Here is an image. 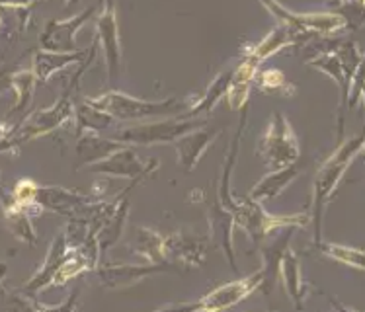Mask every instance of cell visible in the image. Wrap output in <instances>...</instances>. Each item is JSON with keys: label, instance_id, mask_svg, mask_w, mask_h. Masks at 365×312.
Listing matches in <instances>:
<instances>
[{"label": "cell", "instance_id": "7", "mask_svg": "<svg viewBox=\"0 0 365 312\" xmlns=\"http://www.w3.org/2000/svg\"><path fill=\"white\" fill-rule=\"evenodd\" d=\"M258 155L266 162L269 170H282L291 164L299 162L301 158V147L299 139L289 119L284 113H274V118L269 119L266 131L260 137L258 145Z\"/></svg>", "mask_w": 365, "mask_h": 312}, {"label": "cell", "instance_id": "27", "mask_svg": "<svg viewBox=\"0 0 365 312\" xmlns=\"http://www.w3.org/2000/svg\"><path fill=\"white\" fill-rule=\"evenodd\" d=\"M75 121L76 133H100L110 127L118 125V121L104 110H100L98 105L88 102L86 98L81 102H75Z\"/></svg>", "mask_w": 365, "mask_h": 312}, {"label": "cell", "instance_id": "29", "mask_svg": "<svg viewBox=\"0 0 365 312\" xmlns=\"http://www.w3.org/2000/svg\"><path fill=\"white\" fill-rule=\"evenodd\" d=\"M96 269V266L76 248H68L65 260L61 261V266L57 268L55 275H53L51 287H65L71 279H75L78 275L86 274V271H92Z\"/></svg>", "mask_w": 365, "mask_h": 312}, {"label": "cell", "instance_id": "33", "mask_svg": "<svg viewBox=\"0 0 365 312\" xmlns=\"http://www.w3.org/2000/svg\"><path fill=\"white\" fill-rule=\"evenodd\" d=\"M260 4L266 10H268L269 14L276 18L277 22L287 24L291 28H295V30L307 31V14H299V12H293L289 8H285L282 2H277V0H260ZM309 33V31H307ZM313 36V33H311Z\"/></svg>", "mask_w": 365, "mask_h": 312}, {"label": "cell", "instance_id": "28", "mask_svg": "<svg viewBox=\"0 0 365 312\" xmlns=\"http://www.w3.org/2000/svg\"><path fill=\"white\" fill-rule=\"evenodd\" d=\"M135 244L133 254L141 256L149 264H170L164 258V246H163V234L153 231L149 227H137L135 229Z\"/></svg>", "mask_w": 365, "mask_h": 312}, {"label": "cell", "instance_id": "37", "mask_svg": "<svg viewBox=\"0 0 365 312\" xmlns=\"http://www.w3.org/2000/svg\"><path fill=\"white\" fill-rule=\"evenodd\" d=\"M2 10H4V8L0 6V30H2V26H4V16H2Z\"/></svg>", "mask_w": 365, "mask_h": 312}, {"label": "cell", "instance_id": "1", "mask_svg": "<svg viewBox=\"0 0 365 312\" xmlns=\"http://www.w3.org/2000/svg\"><path fill=\"white\" fill-rule=\"evenodd\" d=\"M364 150V137L358 135L348 141H340V147L332 152L327 162L322 164L313 184V213H311V223L314 227L313 246L322 240V217L327 211L328 201L336 194V187L342 182L346 172L350 170L354 160L361 155Z\"/></svg>", "mask_w": 365, "mask_h": 312}, {"label": "cell", "instance_id": "17", "mask_svg": "<svg viewBox=\"0 0 365 312\" xmlns=\"http://www.w3.org/2000/svg\"><path fill=\"white\" fill-rule=\"evenodd\" d=\"M219 129L215 127H197L190 133L182 135L180 139L174 141V149H176V155H178V164L180 168L184 172H194L197 168V164L202 160V156L205 155V150L215 142V139L219 137Z\"/></svg>", "mask_w": 365, "mask_h": 312}, {"label": "cell", "instance_id": "8", "mask_svg": "<svg viewBox=\"0 0 365 312\" xmlns=\"http://www.w3.org/2000/svg\"><path fill=\"white\" fill-rule=\"evenodd\" d=\"M262 283V274L260 269L256 274L245 275L237 281L225 283L217 289L209 291L207 295H203L197 303H190V305H170L166 308H174V311H227V308H232L239 303L246 301L252 293L260 289Z\"/></svg>", "mask_w": 365, "mask_h": 312}, {"label": "cell", "instance_id": "11", "mask_svg": "<svg viewBox=\"0 0 365 312\" xmlns=\"http://www.w3.org/2000/svg\"><path fill=\"white\" fill-rule=\"evenodd\" d=\"M94 172L106 174V176H112V178H123V180H137V182H145L149 180L158 168L157 160H149V162H143L137 150L131 145H123L121 149L113 150L112 155L100 160V162L92 164L90 166Z\"/></svg>", "mask_w": 365, "mask_h": 312}, {"label": "cell", "instance_id": "16", "mask_svg": "<svg viewBox=\"0 0 365 312\" xmlns=\"http://www.w3.org/2000/svg\"><path fill=\"white\" fill-rule=\"evenodd\" d=\"M309 38H313V36L307 33V31L295 30V28H291L287 24L277 22L276 28L268 31L266 38H262L258 43H254L252 47L245 49L242 57H248V59L256 61L260 65L262 61H266L272 55H276V53L284 51L285 47H295L299 43H305Z\"/></svg>", "mask_w": 365, "mask_h": 312}, {"label": "cell", "instance_id": "23", "mask_svg": "<svg viewBox=\"0 0 365 312\" xmlns=\"http://www.w3.org/2000/svg\"><path fill=\"white\" fill-rule=\"evenodd\" d=\"M279 277L284 279V287L289 293V298L293 301L295 308L301 311L305 306L307 285L303 281V274H301L299 254L291 246H287V250H285L284 256H282V261H279Z\"/></svg>", "mask_w": 365, "mask_h": 312}, {"label": "cell", "instance_id": "38", "mask_svg": "<svg viewBox=\"0 0 365 312\" xmlns=\"http://www.w3.org/2000/svg\"><path fill=\"white\" fill-rule=\"evenodd\" d=\"M342 2H354V0H336V4H342ZM356 2H364V0H356Z\"/></svg>", "mask_w": 365, "mask_h": 312}, {"label": "cell", "instance_id": "32", "mask_svg": "<svg viewBox=\"0 0 365 312\" xmlns=\"http://www.w3.org/2000/svg\"><path fill=\"white\" fill-rule=\"evenodd\" d=\"M314 250L322 256H327L330 260L338 261L342 266L354 269H364V252L359 248H350V246L334 244V242H324L321 240L319 244H314Z\"/></svg>", "mask_w": 365, "mask_h": 312}, {"label": "cell", "instance_id": "35", "mask_svg": "<svg viewBox=\"0 0 365 312\" xmlns=\"http://www.w3.org/2000/svg\"><path fill=\"white\" fill-rule=\"evenodd\" d=\"M39 2V0H0V6L4 8H26V10H31V6Z\"/></svg>", "mask_w": 365, "mask_h": 312}, {"label": "cell", "instance_id": "10", "mask_svg": "<svg viewBox=\"0 0 365 312\" xmlns=\"http://www.w3.org/2000/svg\"><path fill=\"white\" fill-rule=\"evenodd\" d=\"M139 184H141V182L131 180L129 186H125L121 192H118L112 199H106L102 223H100V229H98L96 232L100 252L110 250V248L120 240L123 231H125L129 205H131V194H133V189L139 186Z\"/></svg>", "mask_w": 365, "mask_h": 312}, {"label": "cell", "instance_id": "26", "mask_svg": "<svg viewBox=\"0 0 365 312\" xmlns=\"http://www.w3.org/2000/svg\"><path fill=\"white\" fill-rule=\"evenodd\" d=\"M232 71H235V67L221 71V73L213 78V82L209 84V88L205 90V94H202V96L197 98L194 104L190 105V110H186L182 115H184V118H207L209 113H211V110H213V108L223 100L225 94H227V90H229V84H231L232 78Z\"/></svg>", "mask_w": 365, "mask_h": 312}, {"label": "cell", "instance_id": "25", "mask_svg": "<svg viewBox=\"0 0 365 312\" xmlns=\"http://www.w3.org/2000/svg\"><path fill=\"white\" fill-rule=\"evenodd\" d=\"M123 147V142L115 141V139H102L98 133H81L78 141H76V156H78V164L76 168L86 166L90 168L92 164L104 160L112 155L113 150Z\"/></svg>", "mask_w": 365, "mask_h": 312}, {"label": "cell", "instance_id": "36", "mask_svg": "<svg viewBox=\"0 0 365 312\" xmlns=\"http://www.w3.org/2000/svg\"><path fill=\"white\" fill-rule=\"evenodd\" d=\"M6 274H8V266H6V264H2V261H0V283H2V279L6 277Z\"/></svg>", "mask_w": 365, "mask_h": 312}, {"label": "cell", "instance_id": "20", "mask_svg": "<svg viewBox=\"0 0 365 312\" xmlns=\"http://www.w3.org/2000/svg\"><path fill=\"white\" fill-rule=\"evenodd\" d=\"M258 67L260 65L256 61L242 57L239 65L232 71L231 84H229V90L225 94V100H227V105L235 112H240L242 108L248 105V96H250L254 76L258 73Z\"/></svg>", "mask_w": 365, "mask_h": 312}, {"label": "cell", "instance_id": "39", "mask_svg": "<svg viewBox=\"0 0 365 312\" xmlns=\"http://www.w3.org/2000/svg\"><path fill=\"white\" fill-rule=\"evenodd\" d=\"M67 4H75V2H78V0H65Z\"/></svg>", "mask_w": 365, "mask_h": 312}, {"label": "cell", "instance_id": "24", "mask_svg": "<svg viewBox=\"0 0 365 312\" xmlns=\"http://www.w3.org/2000/svg\"><path fill=\"white\" fill-rule=\"evenodd\" d=\"M299 172H301L299 162L291 164V166L282 168V170H269V174H266L258 184H254L248 197L254 201H260V203L274 199L277 195L284 194L285 189L291 186V182L299 176Z\"/></svg>", "mask_w": 365, "mask_h": 312}, {"label": "cell", "instance_id": "21", "mask_svg": "<svg viewBox=\"0 0 365 312\" xmlns=\"http://www.w3.org/2000/svg\"><path fill=\"white\" fill-rule=\"evenodd\" d=\"M86 55H88V49L86 51H82V49H78V51H45V49H41L34 55V68L31 71H34L38 82L45 84L63 68L84 63Z\"/></svg>", "mask_w": 365, "mask_h": 312}, {"label": "cell", "instance_id": "22", "mask_svg": "<svg viewBox=\"0 0 365 312\" xmlns=\"http://www.w3.org/2000/svg\"><path fill=\"white\" fill-rule=\"evenodd\" d=\"M0 201H2V211H4L8 231L12 232L24 244H36L38 242V234H36V229L31 224V217L28 215V211L20 203H16L12 195L4 194L2 187H0Z\"/></svg>", "mask_w": 365, "mask_h": 312}, {"label": "cell", "instance_id": "13", "mask_svg": "<svg viewBox=\"0 0 365 312\" xmlns=\"http://www.w3.org/2000/svg\"><path fill=\"white\" fill-rule=\"evenodd\" d=\"M98 277L106 289H127L141 283L149 275L160 274V271H176L174 264H98Z\"/></svg>", "mask_w": 365, "mask_h": 312}, {"label": "cell", "instance_id": "12", "mask_svg": "<svg viewBox=\"0 0 365 312\" xmlns=\"http://www.w3.org/2000/svg\"><path fill=\"white\" fill-rule=\"evenodd\" d=\"M96 6H90L84 12H78L65 20L47 22L45 30L39 36V47L45 51H78L81 47L76 45V33L96 14Z\"/></svg>", "mask_w": 365, "mask_h": 312}, {"label": "cell", "instance_id": "4", "mask_svg": "<svg viewBox=\"0 0 365 312\" xmlns=\"http://www.w3.org/2000/svg\"><path fill=\"white\" fill-rule=\"evenodd\" d=\"M86 100L98 105L100 110L110 113L115 121L180 115L190 110V105L195 102L192 98H166L163 102H147V100L129 96L120 90H110L104 94H98V96H86Z\"/></svg>", "mask_w": 365, "mask_h": 312}, {"label": "cell", "instance_id": "5", "mask_svg": "<svg viewBox=\"0 0 365 312\" xmlns=\"http://www.w3.org/2000/svg\"><path fill=\"white\" fill-rule=\"evenodd\" d=\"M36 201L43 211H51L65 219H81L98 231L100 213L104 207V197L100 195H84L75 189L59 186H38Z\"/></svg>", "mask_w": 365, "mask_h": 312}, {"label": "cell", "instance_id": "34", "mask_svg": "<svg viewBox=\"0 0 365 312\" xmlns=\"http://www.w3.org/2000/svg\"><path fill=\"white\" fill-rule=\"evenodd\" d=\"M14 133L0 135V155H2V152H8V150H16L20 147V141L16 139Z\"/></svg>", "mask_w": 365, "mask_h": 312}, {"label": "cell", "instance_id": "19", "mask_svg": "<svg viewBox=\"0 0 365 312\" xmlns=\"http://www.w3.org/2000/svg\"><path fill=\"white\" fill-rule=\"evenodd\" d=\"M207 223H209V236L213 240V244L225 254V258L229 261L232 271H237V258H235V244H232V229H235V219L231 211L215 201L207 209Z\"/></svg>", "mask_w": 365, "mask_h": 312}, {"label": "cell", "instance_id": "14", "mask_svg": "<svg viewBox=\"0 0 365 312\" xmlns=\"http://www.w3.org/2000/svg\"><path fill=\"white\" fill-rule=\"evenodd\" d=\"M279 234L272 238H264L258 248H260L262 254V283L260 289L264 297H269L272 291L276 289V283L279 279V261H282V256L287 250V246H291V240H293V227H284V229H277Z\"/></svg>", "mask_w": 365, "mask_h": 312}, {"label": "cell", "instance_id": "3", "mask_svg": "<svg viewBox=\"0 0 365 312\" xmlns=\"http://www.w3.org/2000/svg\"><path fill=\"white\" fill-rule=\"evenodd\" d=\"M98 43L90 45L88 59H86V65H81V68L76 71L71 82H68L67 90L63 92V96L55 102L49 108H43V110H38V112L30 113L28 118L22 121V127L16 129V139L20 141V145L26 141H34L38 137H45V135L53 133L55 129H59L65 123H68L71 119H75V96L76 90H78V82H81V76L84 75V71L90 67V63L96 57Z\"/></svg>", "mask_w": 365, "mask_h": 312}, {"label": "cell", "instance_id": "31", "mask_svg": "<svg viewBox=\"0 0 365 312\" xmlns=\"http://www.w3.org/2000/svg\"><path fill=\"white\" fill-rule=\"evenodd\" d=\"M38 78L34 75V71H16L12 73V90H14V104L10 110V118L12 115H24L28 110V105L34 100V90H36Z\"/></svg>", "mask_w": 365, "mask_h": 312}, {"label": "cell", "instance_id": "30", "mask_svg": "<svg viewBox=\"0 0 365 312\" xmlns=\"http://www.w3.org/2000/svg\"><path fill=\"white\" fill-rule=\"evenodd\" d=\"M252 86L260 90L262 94H276V96H293L297 92V86L279 68H264L256 73Z\"/></svg>", "mask_w": 365, "mask_h": 312}, {"label": "cell", "instance_id": "18", "mask_svg": "<svg viewBox=\"0 0 365 312\" xmlns=\"http://www.w3.org/2000/svg\"><path fill=\"white\" fill-rule=\"evenodd\" d=\"M67 252H68V246H67V240H65V232L61 231L59 234L55 236V240H53L51 244H49V250H47V256H45L41 268L31 275L22 289H18V291L24 293V295H28V297L36 298L41 291L49 289L53 283V275H55L57 268L61 266V261L65 260Z\"/></svg>", "mask_w": 365, "mask_h": 312}, {"label": "cell", "instance_id": "6", "mask_svg": "<svg viewBox=\"0 0 365 312\" xmlns=\"http://www.w3.org/2000/svg\"><path fill=\"white\" fill-rule=\"evenodd\" d=\"M207 123V118H184L182 113L176 118L153 121V123H141V125L125 127L113 133L112 139L131 145V147H155V145H170L182 135L194 131L197 127Z\"/></svg>", "mask_w": 365, "mask_h": 312}, {"label": "cell", "instance_id": "2", "mask_svg": "<svg viewBox=\"0 0 365 312\" xmlns=\"http://www.w3.org/2000/svg\"><path fill=\"white\" fill-rule=\"evenodd\" d=\"M364 55L356 41H338L332 49H324L307 61L309 67L328 75L340 88V115H338V139L344 137V113L348 110V98L354 80L361 75Z\"/></svg>", "mask_w": 365, "mask_h": 312}, {"label": "cell", "instance_id": "15", "mask_svg": "<svg viewBox=\"0 0 365 312\" xmlns=\"http://www.w3.org/2000/svg\"><path fill=\"white\" fill-rule=\"evenodd\" d=\"M164 258L170 264H180L186 268H202L207 258L205 238L194 236L187 232H172L163 238Z\"/></svg>", "mask_w": 365, "mask_h": 312}, {"label": "cell", "instance_id": "9", "mask_svg": "<svg viewBox=\"0 0 365 312\" xmlns=\"http://www.w3.org/2000/svg\"><path fill=\"white\" fill-rule=\"evenodd\" d=\"M96 43L104 51L108 82L115 84L121 71V41L120 24H118V8L115 0H104L102 12L96 16Z\"/></svg>", "mask_w": 365, "mask_h": 312}]
</instances>
